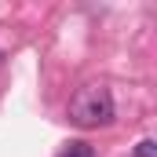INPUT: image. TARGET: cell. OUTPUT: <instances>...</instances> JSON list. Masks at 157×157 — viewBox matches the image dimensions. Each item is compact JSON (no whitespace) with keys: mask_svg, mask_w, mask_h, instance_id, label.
Wrapping results in <instances>:
<instances>
[{"mask_svg":"<svg viewBox=\"0 0 157 157\" xmlns=\"http://www.w3.org/2000/svg\"><path fill=\"white\" fill-rule=\"evenodd\" d=\"M113 113L117 110H113V95L106 84H84L70 102V121L77 128H106L113 124Z\"/></svg>","mask_w":157,"mask_h":157,"instance_id":"1","label":"cell"},{"mask_svg":"<svg viewBox=\"0 0 157 157\" xmlns=\"http://www.w3.org/2000/svg\"><path fill=\"white\" fill-rule=\"evenodd\" d=\"M0 66H4V55H0Z\"/></svg>","mask_w":157,"mask_h":157,"instance_id":"4","label":"cell"},{"mask_svg":"<svg viewBox=\"0 0 157 157\" xmlns=\"http://www.w3.org/2000/svg\"><path fill=\"white\" fill-rule=\"evenodd\" d=\"M135 157H157V146H154V139H143V143L135 146Z\"/></svg>","mask_w":157,"mask_h":157,"instance_id":"3","label":"cell"},{"mask_svg":"<svg viewBox=\"0 0 157 157\" xmlns=\"http://www.w3.org/2000/svg\"><path fill=\"white\" fill-rule=\"evenodd\" d=\"M59 157H95V146L84 143V139H77V143H66V150H62Z\"/></svg>","mask_w":157,"mask_h":157,"instance_id":"2","label":"cell"}]
</instances>
